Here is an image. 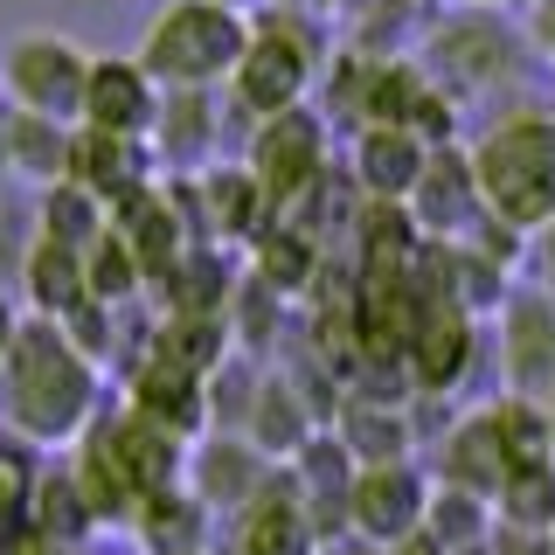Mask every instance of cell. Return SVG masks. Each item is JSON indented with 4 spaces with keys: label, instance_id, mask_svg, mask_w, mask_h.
I'll list each match as a JSON object with an SVG mask.
<instances>
[{
    "label": "cell",
    "instance_id": "3957f363",
    "mask_svg": "<svg viewBox=\"0 0 555 555\" xmlns=\"http://www.w3.org/2000/svg\"><path fill=\"white\" fill-rule=\"evenodd\" d=\"M354 520L369 534H403L410 520H416V486L410 473H369L354 486Z\"/></svg>",
    "mask_w": 555,
    "mask_h": 555
},
{
    "label": "cell",
    "instance_id": "52a82bcc",
    "mask_svg": "<svg viewBox=\"0 0 555 555\" xmlns=\"http://www.w3.org/2000/svg\"><path fill=\"white\" fill-rule=\"evenodd\" d=\"M312 167V132H278L271 139V181L285 188L292 173H306Z\"/></svg>",
    "mask_w": 555,
    "mask_h": 555
},
{
    "label": "cell",
    "instance_id": "30bf717a",
    "mask_svg": "<svg viewBox=\"0 0 555 555\" xmlns=\"http://www.w3.org/2000/svg\"><path fill=\"white\" fill-rule=\"evenodd\" d=\"M369 167L375 173H410V153L396 146V139H375V153H369Z\"/></svg>",
    "mask_w": 555,
    "mask_h": 555
},
{
    "label": "cell",
    "instance_id": "8992f818",
    "mask_svg": "<svg viewBox=\"0 0 555 555\" xmlns=\"http://www.w3.org/2000/svg\"><path fill=\"white\" fill-rule=\"evenodd\" d=\"M132 112H139V91H132V77L104 69V77H98V118H104V126H126Z\"/></svg>",
    "mask_w": 555,
    "mask_h": 555
},
{
    "label": "cell",
    "instance_id": "277c9868",
    "mask_svg": "<svg viewBox=\"0 0 555 555\" xmlns=\"http://www.w3.org/2000/svg\"><path fill=\"white\" fill-rule=\"evenodd\" d=\"M243 555H312V528L292 500H264L243 520Z\"/></svg>",
    "mask_w": 555,
    "mask_h": 555
},
{
    "label": "cell",
    "instance_id": "7a4b0ae2",
    "mask_svg": "<svg viewBox=\"0 0 555 555\" xmlns=\"http://www.w3.org/2000/svg\"><path fill=\"white\" fill-rule=\"evenodd\" d=\"M486 181L507 216H542L555 202V132L548 126H514L486 153Z\"/></svg>",
    "mask_w": 555,
    "mask_h": 555
},
{
    "label": "cell",
    "instance_id": "9c48e42d",
    "mask_svg": "<svg viewBox=\"0 0 555 555\" xmlns=\"http://www.w3.org/2000/svg\"><path fill=\"white\" fill-rule=\"evenodd\" d=\"M548 507H555V486H548V473H528V479L514 486V514H520V520H542Z\"/></svg>",
    "mask_w": 555,
    "mask_h": 555
},
{
    "label": "cell",
    "instance_id": "6da1fadb",
    "mask_svg": "<svg viewBox=\"0 0 555 555\" xmlns=\"http://www.w3.org/2000/svg\"><path fill=\"white\" fill-rule=\"evenodd\" d=\"M8 403H14V416H22L35 438H56V430H69V416L83 410V375H77V361H69L49 334H28L22 347H14Z\"/></svg>",
    "mask_w": 555,
    "mask_h": 555
},
{
    "label": "cell",
    "instance_id": "5b68a950",
    "mask_svg": "<svg viewBox=\"0 0 555 555\" xmlns=\"http://www.w3.org/2000/svg\"><path fill=\"white\" fill-rule=\"evenodd\" d=\"M292 83H299V56H285V49H257V63H250V77H243V91L250 98H285Z\"/></svg>",
    "mask_w": 555,
    "mask_h": 555
},
{
    "label": "cell",
    "instance_id": "ba28073f",
    "mask_svg": "<svg viewBox=\"0 0 555 555\" xmlns=\"http://www.w3.org/2000/svg\"><path fill=\"white\" fill-rule=\"evenodd\" d=\"M430 354H424V375L430 382H444L451 369H459V354H465V334H459V326H430Z\"/></svg>",
    "mask_w": 555,
    "mask_h": 555
}]
</instances>
